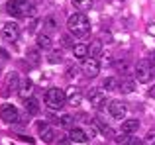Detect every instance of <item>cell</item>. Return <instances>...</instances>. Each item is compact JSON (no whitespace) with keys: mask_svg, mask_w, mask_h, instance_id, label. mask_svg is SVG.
<instances>
[{"mask_svg":"<svg viewBox=\"0 0 155 145\" xmlns=\"http://www.w3.org/2000/svg\"><path fill=\"white\" fill-rule=\"evenodd\" d=\"M67 27L71 31V35H75V37H87L91 34V22L83 12H75L73 16H69Z\"/></svg>","mask_w":155,"mask_h":145,"instance_id":"obj_1","label":"cell"},{"mask_svg":"<svg viewBox=\"0 0 155 145\" xmlns=\"http://www.w3.org/2000/svg\"><path fill=\"white\" fill-rule=\"evenodd\" d=\"M6 12L14 18H28V16H34V6L26 0H8L6 4Z\"/></svg>","mask_w":155,"mask_h":145,"instance_id":"obj_2","label":"cell"},{"mask_svg":"<svg viewBox=\"0 0 155 145\" xmlns=\"http://www.w3.org/2000/svg\"><path fill=\"white\" fill-rule=\"evenodd\" d=\"M134 72H136V80L137 82H149L151 76H153L151 59H141V61H137L136 67H134Z\"/></svg>","mask_w":155,"mask_h":145,"instance_id":"obj_3","label":"cell"},{"mask_svg":"<svg viewBox=\"0 0 155 145\" xmlns=\"http://www.w3.org/2000/svg\"><path fill=\"white\" fill-rule=\"evenodd\" d=\"M65 102H67V94L61 88H49L45 92V106L51 110H59Z\"/></svg>","mask_w":155,"mask_h":145,"instance_id":"obj_4","label":"cell"},{"mask_svg":"<svg viewBox=\"0 0 155 145\" xmlns=\"http://www.w3.org/2000/svg\"><path fill=\"white\" fill-rule=\"evenodd\" d=\"M83 75L88 76V79H94V76H98L100 72V63H98V57H87L83 61Z\"/></svg>","mask_w":155,"mask_h":145,"instance_id":"obj_5","label":"cell"},{"mask_svg":"<svg viewBox=\"0 0 155 145\" xmlns=\"http://www.w3.org/2000/svg\"><path fill=\"white\" fill-rule=\"evenodd\" d=\"M0 118L6 124H16V122H20V112H18V108L12 106V104H4V106L0 108Z\"/></svg>","mask_w":155,"mask_h":145,"instance_id":"obj_6","label":"cell"},{"mask_svg":"<svg viewBox=\"0 0 155 145\" xmlns=\"http://www.w3.org/2000/svg\"><path fill=\"white\" fill-rule=\"evenodd\" d=\"M2 35H4V39H6V41H12V43L18 41V37H20V27H18V24H16V22L4 24Z\"/></svg>","mask_w":155,"mask_h":145,"instance_id":"obj_7","label":"cell"},{"mask_svg":"<svg viewBox=\"0 0 155 145\" xmlns=\"http://www.w3.org/2000/svg\"><path fill=\"white\" fill-rule=\"evenodd\" d=\"M108 112H110V116H112V118L122 120L126 114H128V106H126L122 100H112V102H110V106H108Z\"/></svg>","mask_w":155,"mask_h":145,"instance_id":"obj_8","label":"cell"},{"mask_svg":"<svg viewBox=\"0 0 155 145\" xmlns=\"http://www.w3.org/2000/svg\"><path fill=\"white\" fill-rule=\"evenodd\" d=\"M18 86H20V76H18V72H10V75L6 76V82H4L2 94L4 96H10V92H18Z\"/></svg>","mask_w":155,"mask_h":145,"instance_id":"obj_9","label":"cell"},{"mask_svg":"<svg viewBox=\"0 0 155 145\" xmlns=\"http://www.w3.org/2000/svg\"><path fill=\"white\" fill-rule=\"evenodd\" d=\"M38 130H39V137L43 139L45 143H53L55 141V130L45 122H39L38 124Z\"/></svg>","mask_w":155,"mask_h":145,"instance_id":"obj_10","label":"cell"},{"mask_svg":"<svg viewBox=\"0 0 155 145\" xmlns=\"http://www.w3.org/2000/svg\"><path fill=\"white\" fill-rule=\"evenodd\" d=\"M116 143L118 145H145L140 137H136L134 134H120V135H116Z\"/></svg>","mask_w":155,"mask_h":145,"instance_id":"obj_11","label":"cell"},{"mask_svg":"<svg viewBox=\"0 0 155 145\" xmlns=\"http://www.w3.org/2000/svg\"><path fill=\"white\" fill-rule=\"evenodd\" d=\"M88 100H91V106L94 108H102L106 104V96L102 90H91L88 92Z\"/></svg>","mask_w":155,"mask_h":145,"instance_id":"obj_12","label":"cell"},{"mask_svg":"<svg viewBox=\"0 0 155 145\" xmlns=\"http://www.w3.org/2000/svg\"><path fill=\"white\" fill-rule=\"evenodd\" d=\"M69 137L75 143H84L88 141V134L83 130V127H69Z\"/></svg>","mask_w":155,"mask_h":145,"instance_id":"obj_13","label":"cell"},{"mask_svg":"<svg viewBox=\"0 0 155 145\" xmlns=\"http://www.w3.org/2000/svg\"><path fill=\"white\" fill-rule=\"evenodd\" d=\"M18 94H20V98H22V100L30 98V96L34 94V82H31L30 79L22 80V82H20V86H18Z\"/></svg>","mask_w":155,"mask_h":145,"instance_id":"obj_14","label":"cell"},{"mask_svg":"<svg viewBox=\"0 0 155 145\" xmlns=\"http://www.w3.org/2000/svg\"><path fill=\"white\" fill-rule=\"evenodd\" d=\"M24 106H26V112H28V114H31V116L39 112V102L34 98V96H30V98L24 100Z\"/></svg>","mask_w":155,"mask_h":145,"instance_id":"obj_15","label":"cell"},{"mask_svg":"<svg viewBox=\"0 0 155 145\" xmlns=\"http://www.w3.org/2000/svg\"><path fill=\"white\" fill-rule=\"evenodd\" d=\"M118 90L124 92V94L134 92V90H136V80H134V79H124V80H120V86H118Z\"/></svg>","mask_w":155,"mask_h":145,"instance_id":"obj_16","label":"cell"},{"mask_svg":"<svg viewBox=\"0 0 155 145\" xmlns=\"http://www.w3.org/2000/svg\"><path fill=\"white\" fill-rule=\"evenodd\" d=\"M137 130H140V122L137 120H126L122 124V134H134Z\"/></svg>","mask_w":155,"mask_h":145,"instance_id":"obj_17","label":"cell"},{"mask_svg":"<svg viewBox=\"0 0 155 145\" xmlns=\"http://www.w3.org/2000/svg\"><path fill=\"white\" fill-rule=\"evenodd\" d=\"M73 55H75L77 59H87V55H88V47L84 45V43H77L75 47H73Z\"/></svg>","mask_w":155,"mask_h":145,"instance_id":"obj_18","label":"cell"},{"mask_svg":"<svg viewBox=\"0 0 155 145\" xmlns=\"http://www.w3.org/2000/svg\"><path fill=\"white\" fill-rule=\"evenodd\" d=\"M81 100H83V94H81V90H77V88H71V90H69V98H67V102L71 104V106H79Z\"/></svg>","mask_w":155,"mask_h":145,"instance_id":"obj_19","label":"cell"},{"mask_svg":"<svg viewBox=\"0 0 155 145\" xmlns=\"http://www.w3.org/2000/svg\"><path fill=\"white\" fill-rule=\"evenodd\" d=\"M51 37H49V34H39L38 35V47L39 49H49L51 47Z\"/></svg>","mask_w":155,"mask_h":145,"instance_id":"obj_20","label":"cell"},{"mask_svg":"<svg viewBox=\"0 0 155 145\" xmlns=\"http://www.w3.org/2000/svg\"><path fill=\"white\" fill-rule=\"evenodd\" d=\"M88 53H91V57H98V55L102 53V41H100V39H94V41L91 43V47H88Z\"/></svg>","mask_w":155,"mask_h":145,"instance_id":"obj_21","label":"cell"},{"mask_svg":"<svg viewBox=\"0 0 155 145\" xmlns=\"http://www.w3.org/2000/svg\"><path fill=\"white\" fill-rule=\"evenodd\" d=\"M71 2L79 12H84V10H91L92 8V0H71Z\"/></svg>","mask_w":155,"mask_h":145,"instance_id":"obj_22","label":"cell"},{"mask_svg":"<svg viewBox=\"0 0 155 145\" xmlns=\"http://www.w3.org/2000/svg\"><path fill=\"white\" fill-rule=\"evenodd\" d=\"M92 126L98 127V130L102 131L106 137H110V135H112V130H110V126H106V124H104V122H100V120H92Z\"/></svg>","mask_w":155,"mask_h":145,"instance_id":"obj_23","label":"cell"},{"mask_svg":"<svg viewBox=\"0 0 155 145\" xmlns=\"http://www.w3.org/2000/svg\"><path fill=\"white\" fill-rule=\"evenodd\" d=\"M116 84H118V80L114 79V76H108V79H104V82H102V88L104 90H116Z\"/></svg>","mask_w":155,"mask_h":145,"instance_id":"obj_24","label":"cell"},{"mask_svg":"<svg viewBox=\"0 0 155 145\" xmlns=\"http://www.w3.org/2000/svg\"><path fill=\"white\" fill-rule=\"evenodd\" d=\"M59 126H63V127H71V126H73V116H69V114L61 116V118H59Z\"/></svg>","mask_w":155,"mask_h":145,"instance_id":"obj_25","label":"cell"},{"mask_svg":"<svg viewBox=\"0 0 155 145\" xmlns=\"http://www.w3.org/2000/svg\"><path fill=\"white\" fill-rule=\"evenodd\" d=\"M43 27H45L47 31H53L57 27V24H55V18L53 16H49V18H45V22H43Z\"/></svg>","mask_w":155,"mask_h":145,"instance_id":"obj_26","label":"cell"},{"mask_svg":"<svg viewBox=\"0 0 155 145\" xmlns=\"http://www.w3.org/2000/svg\"><path fill=\"white\" fill-rule=\"evenodd\" d=\"M47 59H49V63H59L61 61V53L59 51H51V55Z\"/></svg>","mask_w":155,"mask_h":145,"instance_id":"obj_27","label":"cell"},{"mask_svg":"<svg viewBox=\"0 0 155 145\" xmlns=\"http://www.w3.org/2000/svg\"><path fill=\"white\" fill-rule=\"evenodd\" d=\"M28 57H30L31 61L35 63V65L39 63V55H38V51H35V49H30V51H28Z\"/></svg>","mask_w":155,"mask_h":145,"instance_id":"obj_28","label":"cell"},{"mask_svg":"<svg viewBox=\"0 0 155 145\" xmlns=\"http://www.w3.org/2000/svg\"><path fill=\"white\" fill-rule=\"evenodd\" d=\"M116 69L118 71H120V72H128V69H130V65H128V63H116Z\"/></svg>","mask_w":155,"mask_h":145,"instance_id":"obj_29","label":"cell"},{"mask_svg":"<svg viewBox=\"0 0 155 145\" xmlns=\"http://www.w3.org/2000/svg\"><path fill=\"white\" fill-rule=\"evenodd\" d=\"M63 45L65 47H75L73 41H71V35H63Z\"/></svg>","mask_w":155,"mask_h":145,"instance_id":"obj_30","label":"cell"},{"mask_svg":"<svg viewBox=\"0 0 155 145\" xmlns=\"http://www.w3.org/2000/svg\"><path fill=\"white\" fill-rule=\"evenodd\" d=\"M145 145H155V135L153 134H149L147 137H145V141H143Z\"/></svg>","mask_w":155,"mask_h":145,"instance_id":"obj_31","label":"cell"},{"mask_svg":"<svg viewBox=\"0 0 155 145\" xmlns=\"http://www.w3.org/2000/svg\"><path fill=\"white\" fill-rule=\"evenodd\" d=\"M77 72H79V69H77V67H69V71H67V76H75Z\"/></svg>","mask_w":155,"mask_h":145,"instance_id":"obj_32","label":"cell"},{"mask_svg":"<svg viewBox=\"0 0 155 145\" xmlns=\"http://www.w3.org/2000/svg\"><path fill=\"white\" fill-rule=\"evenodd\" d=\"M145 31H147L149 35H155V24H149V26H147V30H145Z\"/></svg>","mask_w":155,"mask_h":145,"instance_id":"obj_33","label":"cell"},{"mask_svg":"<svg viewBox=\"0 0 155 145\" xmlns=\"http://www.w3.org/2000/svg\"><path fill=\"white\" fill-rule=\"evenodd\" d=\"M71 141H73L71 137H69V139H59V145H71Z\"/></svg>","mask_w":155,"mask_h":145,"instance_id":"obj_34","label":"cell"},{"mask_svg":"<svg viewBox=\"0 0 155 145\" xmlns=\"http://www.w3.org/2000/svg\"><path fill=\"white\" fill-rule=\"evenodd\" d=\"M147 94H149V98H153V100H155V86L149 88V90H147Z\"/></svg>","mask_w":155,"mask_h":145,"instance_id":"obj_35","label":"cell"},{"mask_svg":"<svg viewBox=\"0 0 155 145\" xmlns=\"http://www.w3.org/2000/svg\"><path fill=\"white\" fill-rule=\"evenodd\" d=\"M149 134H153V135H155V127H151V130H149Z\"/></svg>","mask_w":155,"mask_h":145,"instance_id":"obj_36","label":"cell"},{"mask_svg":"<svg viewBox=\"0 0 155 145\" xmlns=\"http://www.w3.org/2000/svg\"><path fill=\"white\" fill-rule=\"evenodd\" d=\"M153 76H155V63H153Z\"/></svg>","mask_w":155,"mask_h":145,"instance_id":"obj_37","label":"cell"},{"mask_svg":"<svg viewBox=\"0 0 155 145\" xmlns=\"http://www.w3.org/2000/svg\"><path fill=\"white\" fill-rule=\"evenodd\" d=\"M0 72H2V65H0Z\"/></svg>","mask_w":155,"mask_h":145,"instance_id":"obj_38","label":"cell"}]
</instances>
